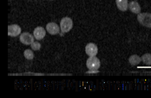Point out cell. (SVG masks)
<instances>
[{
    "mask_svg": "<svg viewBox=\"0 0 151 98\" xmlns=\"http://www.w3.org/2000/svg\"><path fill=\"white\" fill-rule=\"evenodd\" d=\"M60 28L63 33L68 32L73 28V20L70 17H63L60 22Z\"/></svg>",
    "mask_w": 151,
    "mask_h": 98,
    "instance_id": "6da1fadb",
    "label": "cell"
},
{
    "mask_svg": "<svg viewBox=\"0 0 151 98\" xmlns=\"http://www.w3.org/2000/svg\"><path fill=\"white\" fill-rule=\"evenodd\" d=\"M138 21L139 23L145 27L151 28V14L150 13H140L138 15Z\"/></svg>",
    "mask_w": 151,
    "mask_h": 98,
    "instance_id": "7a4b0ae2",
    "label": "cell"
},
{
    "mask_svg": "<svg viewBox=\"0 0 151 98\" xmlns=\"http://www.w3.org/2000/svg\"><path fill=\"white\" fill-rule=\"evenodd\" d=\"M86 66L89 70H98L101 66V62L96 57H90L86 61Z\"/></svg>",
    "mask_w": 151,
    "mask_h": 98,
    "instance_id": "3957f363",
    "label": "cell"
},
{
    "mask_svg": "<svg viewBox=\"0 0 151 98\" xmlns=\"http://www.w3.org/2000/svg\"><path fill=\"white\" fill-rule=\"evenodd\" d=\"M20 42L22 44H26V45H29L33 43L34 41V37L29 32H24L20 35L19 37Z\"/></svg>",
    "mask_w": 151,
    "mask_h": 98,
    "instance_id": "277c9868",
    "label": "cell"
},
{
    "mask_svg": "<svg viewBox=\"0 0 151 98\" xmlns=\"http://www.w3.org/2000/svg\"><path fill=\"white\" fill-rule=\"evenodd\" d=\"M22 29L17 25H11L8 26V35L10 37H17L21 34Z\"/></svg>",
    "mask_w": 151,
    "mask_h": 98,
    "instance_id": "5b68a950",
    "label": "cell"
},
{
    "mask_svg": "<svg viewBox=\"0 0 151 98\" xmlns=\"http://www.w3.org/2000/svg\"><path fill=\"white\" fill-rule=\"evenodd\" d=\"M86 53L89 57L96 56L98 54V47L94 43H88L85 48Z\"/></svg>",
    "mask_w": 151,
    "mask_h": 98,
    "instance_id": "8992f818",
    "label": "cell"
},
{
    "mask_svg": "<svg viewBox=\"0 0 151 98\" xmlns=\"http://www.w3.org/2000/svg\"><path fill=\"white\" fill-rule=\"evenodd\" d=\"M46 30H47V32L50 34H52V35L59 34L60 30H61V28H59V25H58L57 24L54 23V22L48 23L47 25H46Z\"/></svg>",
    "mask_w": 151,
    "mask_h": 98,
    "instance_id": "52a82bcc",
    "label": "cell"
},
{
    "mask_svg": "<svg viewBox=\"0 0 151 98\" xmlns=\"http://www.w3.org/2000/svg\"><path fill=\"white\" fill-rule=\"evenodd\" d=\"M46 35V30L42 27H37L34 30V37L37 40H42Z\"/></svg>",
    "mask_w": 151,
    "mask_h": 98,
    "instance_id": "ba28073f",
    "label": "cell"
},
{
    "mask_svg": "<svg viewBox=\"0 0 151 98\" xmlns=\"http://www.w3.org/2000/svg\"><path fill=\"white\" fill-rule=\"evenodd\" d=\"M128 7H129L130 11L134 14H138H138L140 13V11H141L140 4L136 1H130V4H128Z\"/></svg>",
    "mask_w": 151,
    "mask_h": 98,
    "instance_id": "9c48e42d",
    "label": "cell"
},
{
    "mask_svg": "<svg viewBox=\"0 0 151 98\" xmlns=\"http://www.w3.org/2000/svg\"><path fill=\"white\" fill-rule=\"evenodd\" d=\"M118 9L122 12H126L128 8V0H116Z\"/></svg>",
    "mask_w": 151,
    "mask_h": 98,
    "instance_id": "30bf717a",
    "label": "cell"
},
{
    "mask_svg": "<svg viewBox=\"0 0 151 98\" xmlns=\"http://www.w3.org/2000/svg\"><path fill=\"white\" fill-rule=\"evenodd\" d=\"M128 60H129V63L130 65H133V66H135V65H138L141 62L142 59L140 57L137 55V54H133V55H131L130 57Z\"/></svg>",
    "mask_w": 151,
    "mask_h": 98,
    "instance_id": "8fae6325",
    "label": "cell"
},
{
    "mask_svg": "<svg viewBox=\"0 0 151 98\" xmlns=\"http://www.w3.org/2000/svg\"><path fill=\"white\" fill-rule=\"evenodd\" d=\"M142 61L147 65H151V54L147 53L141 57Z\"/></svg>",
    "mask_w": 151,
    "mask_h": 98,
    "instance_id": "7c38bea8",
    "label": "cell"
},
{
    "mask_svg": "<svg viewBox=\"0 0 151 98\" xmlns=\"http://www.w3.org/2000/svg\"><path fill=\"white\" fill-rule=\"evenodd\" d=\"M24 57L26 59L29 60H33L34 57L33 52L31 50V49H26L24 52Z\"/></svg>",
    "mask_w": 151,
    "mask_h": 98,
    "instance_id": "4fadbf2b",
    "label": "cell"
},
{
    "mask_svg": "<svg viewBox=\"0 0 151 98\" xmlns=\"http://www.w3.org/2000/svg\"><path fill=\"white\" fill-rule=\"evenodd\" d=\"M31 47L34 51L39 50L41 49V44L39 42H34L31 44Z\"/></svg>",
    "mask_w": 151,
    "mask_h": 98,
    "instance_id": "5bb4252c",
    "label": "cell"
},
{
    "mask_svg": "<svg viewBox=\"0 0 151 98\" xmlns=\"http://www.w3.org/2000/svg\"><path fill=\"white\" fill-rule=\"evenodd\" d=\"M99 70H89V71L86 72L87 74H93V73H99Z\"/></svg>",
    "mask_w": 151,
    "mask_h": 98,
    "instance_id": "9a60e30c",
    "label": "cell"
}]
</instances>
